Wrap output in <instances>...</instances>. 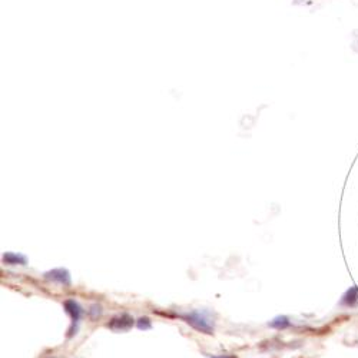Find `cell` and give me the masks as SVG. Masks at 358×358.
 <instances>
[{
	"instance_id": "6da1fadb",
	"label": "cell",
	"mask_w": 358,
	"mask_h": 358,
	"mask_svg": "<svg viewBox=\"0 0 358 358\" xmlns=\"http://www.w3.org/2000/svg\"><path fill=\"white\" fill-rule=\"evenodd\" d=\"M181 318L189 324L196 331L204 334H213V321L209 317V312L206 311H192L181 315Z\"/></svg>"
},
{
	"instance_id": "7a4b0ae2",
	"label": "cell",
	"mask_w": 358,
	"mask_h": 358,
	"mask_svg": "<svg viewBox=\"0 0 358 358\" xmlns=\"http://www.w3.org/2000/svg\"><path fill=\"white\" fill-rule=\"evenodd\" d=\"M63 305H65L66 312L70 315V318H72V328L69 331V335H73L75 334L73 331H76V325H78L80 317H82V308H80V305L75 299H66Z\"/></svg>"
},
{
	"instance_id": "3957f363",
	"label": "cell",
	"mask_w": 358,
	"mask_h": 358,
	"mask_svg": "<svg viewBox=\"0 0 358 358\" xmlns=\"http://www.w3.org/2000/svg\"><path fill=\"white\" fill-rule=\"evenodd\" d=\"M133 325V318L128 314H122V315H118L115 318L111 319V323L108 324V328H111L112 331L116 332H123L128 331L131 327Z\"/></svg>"
},
{
	"instance_id": "277c9868",
	"label": "cell",
	"mask_w": 358,
	"mask_h": 358,
	"mask_svg": "<svg viewBox=\"0 0 358 358\" xmlns=\"http://www.w3.org/2000/svg\"><path fill=\"white\" fill-rule=\"evenodd\" d=\"M45 278L50 279L53 282H58L60 285H70V274L65 268H56L52 271L45 272Z\"/></svg>"
},
{
	"instance_id": "5b68a950",
	"label": "cell",
	"mask_w": 358,
	"mask_h": 358,
	"mask_svg": "<svg viewBox=\"0 0 358 358\" xmlns=\"http://www.w3.org/2000/svg\"><path fill=\"white\" fill-rule=\"evenodd\" d=\"M339 304L343 307H350V308H354L358 305V287L354 285L351 287L350 290H347L343 298H341V302Z\"/></svg>"
},
{
	"instance_id": "8992f818",
	"label": "cell",
	"mask_w": 358,
	"mask_h": 358,
	"mask_svg": "<svg viewBox=\"0 0 358 358\" xmlns=\"http://www.w3.org/2000/svg\"><path fill=\"white\" fill-rule=\"evenodd\" d=\"M3 262H6L9 265H26L27 259L26 257L20 255V254H14V252H6L3 255Z\"/></svg>"
},
{
	"instance_id": "52a82bcc",
	"label": "cell",
	"mask_w": 358,
	"mask_h": 358,
	"mask_svg": "<svg viewBox=\"0 0 358 358\" xmlns=\"http://www.w3.org/2000/svg\"><path fill=\"white\" fill-rule=\"evenodd\" d=\"M268 325L271 328H275V330H285V328H288L291 325V321L285 315H279V317H275V318L272 319Z\"/></svg>"
},
{
	"instance_id": "ba28073f",
	"label": "cell",
	"mask_w": 358,
	"mask_h": 358,
	"mask_svg": "<svg viewBox=\"0 0 358 358\" xmlns=\"http://www.w3.org/2000/svg\"><path fill=\"white\" fill-rule=\"evenodd\" d=\"M136 325H138L139 330H149V328L152 327V323H151V319L148 318V317H140V318L136 321Z\"/></svg>"
},
{
	"instance_id": "9c48e42d",
	"label": "cell",
	"mask_w": 358,
	"mask_h": 358,
	"mask_svg": "<svg viewBox=\"0 0 358 358\" xmlns=\"http://www.w3.org/2000/svg\"><path fill=\"white\" fill-rule=\"evenodd\" d=\"M206 357H209V358H231V357H228V355H206Z\"/></svg>"
}]
</instances>
